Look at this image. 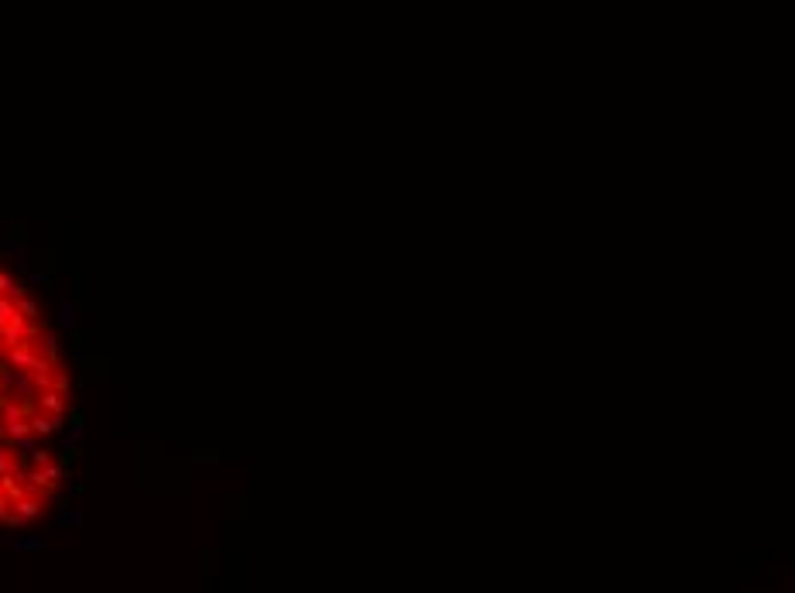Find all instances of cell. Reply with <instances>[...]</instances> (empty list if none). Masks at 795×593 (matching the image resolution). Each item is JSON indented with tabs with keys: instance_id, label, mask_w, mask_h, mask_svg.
Segmentation results:
<instances>
[{
	"instance_id": "1",
	"label": "cell",
	"mask_w": 795,
	"mask_h": 593,
	"mask_svg": "<svg viewBox=\"0 0 795 593\" xmlns=\"http://www.w3.org/2000/svg\"><path fill=\"white\" fill-rule=\"evenodd\" d=\"M35 401L41 405V412H45V415H55V419H66V412H69V405H66V395H62V391H38Z\"/></svg>"
},
{
	"instance_id": "2",
	"label": "cell",
	"mask_w": 795,
	"mask_h": 593,
	"mask_svg": "<svg viewBox=\"0 0 795 593\" xmlns=\"http://www.w3.org/2000/svg\"><path fill=\"white\" fill-rule=\"evenodd\" d=\"M28 422H31V433H35V435H52V433H59V429H62V419H55V415H45V412H35V415H28Z\"/></svg>"
},
{
	"instance_id": "3",
	"label": "cell",
	"mask_w": 795,
	"mask_h": 593,
	"mask_svg": "<svg viewBox=\"0 0 795 593\" xmlns=\"http://www.w3.org/2000/svg\"><path fill=\"white\" fill-rule=\"evenodd\" d=\"M38 347L45 350V360L59 363V329H41L38 336Z\"/></svg>"
},
{
	"instance_id": "4",
	"label": "cell",
	"mask_w": 795,
	"mask_h": 593,
	"mask_svg": "<svg viewBox=\"0 0 795 593\" xmlns=\"http://www.w3.org/2000/svg\"><path fill=\"white\" fill-rule=\"evenodd\" d=\"M59 326L62 329H69V326H76V306L66 299V302H59Z\"/></svg>"
},
{
	"instance_id": "5",
	"label": "cell",
	"mask_w": 795,
	"mask_h": 593,
	"mask_svg": "<svg viewBox=\"0 0 795 593\" xmlns=\"http://www.w3.org/2000/svg\"><path fill=\"white\" fill-rule=\"evenodd\" d=\"M14 309H17V313H21V316L28 319V322H31V319H35V316H38V306H35V299H28V295H24V299H21V302H14Z\"/></svg>"
},
{
	"instance_id": "6",
	"label": "cell",
	"mask_w": 795,
	"mask_h": 593,
	"mask_svg": "<svg viewBox=\"0 0 795 593\" xmlns=\"http://www.w3.org/2000/svg\"><path fill=\"white\" fill-rule=\"evenodd\" d=\"M14 288H17V281L7 275V271H0V295H7V299H10V292H14Z\"/></svg>"
},
{
	"instance_id": "7",
	"label": "cell",
	"mask_w": 795,
	"mask_h": 593,
	"mask_svg": "<svg viewBox=\"0 0 795 593\" xmlns=\"http://www.w3.org/2000/svg\"><path fill=\"white\" fill-rule=\"evenodd\" d=\"M17 446H21V449H28L31 456L38 453V439H35V435H24V439H17Z\"/></svg>"
},
{
	"instance_id": "8",
	"label": "cell",
	"mask_w": 795,
	"mask_h": 593,
	"mask_svg": "<svg viewBox=\"0 0 795 593\" xmlns=\"http://www.w3.org/2000/svg\"><path fill=\"white\" fill-rule=\"evenodd\" d=\"M73 521H80V514H69V511L59 514V525H73Z\"/></svg>"
},
{
	"instance_id": "9",
	"label": "cell",
	"mask_w": 795,
	"mask_h": 593,
	"mask_svg": "<svg viewBox=\"0 0 795 593\" xmlns=\"http://www.w3.org/2000/svg\"><path fill=\"white\" fill-rule=\"evenodd\" d=\"M48 281V275H41V271H35V275H28V285H45Z\"/></svg>"
}]
</instances>
